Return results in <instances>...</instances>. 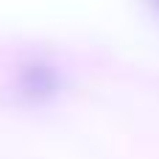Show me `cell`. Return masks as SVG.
<instances>
[{
  "label": "cell",
  "instance_id": "6da1fadb",
  "mask_svg": "<svg viewBox=\"0 0 159 159\" xmlns=\"http://www.w3.org/2000/svg\"><path fill=\"white\" fill-rule=\"evenodd\" d=\"M20 87L28 98H36V101H48L59 92L61 87V78L53 67L48 64H28L22 73H20Z\"/></svg>",
  "mask_w": 159,
  "mask_h": 159
}]
</instances>
